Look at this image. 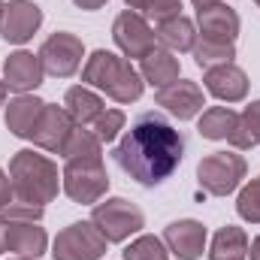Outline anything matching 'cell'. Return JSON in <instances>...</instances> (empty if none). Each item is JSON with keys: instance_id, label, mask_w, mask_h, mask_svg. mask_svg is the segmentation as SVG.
I'll return each mask as SVG.
<instances>
[{"instance_id": "1", "label": "cell", "mask_w": 260, "mask_h": 260, "mask_svg": "<svg viewBox=\"0 0 260 260\" xmlns=\"http://www.w3.org/2000/svg\"><path fill=\"white\" fill-rule=\"evenodd\" d=\"M182 157H185L182 133L157 112L139 115L115 148V164L145 188L167 182L179 170Z\"/></svg>"}, {"instance_id": "2", "label": "cell", "mask_w": 260, "mask_h": 260, "mask_svg": "<svg viewBox=\"0 0 260 260\" xmlns=\"http://www.w3.org/2000/svg\"><path fill=\"white\" fill-rule=\"evenodd\" d=\"M9 182H12V197L18 203H30V206H46L61 191L58 164L34 148H21L12 154Z\"/></svg>"}, {"instance_id": "3", "label": "cell", "mask_w": 260, "mask_h": 260, "mask_svg": "<svg viewBox=\"0 0 260 260\" xmlns=\"http://www.w3.org/2000/svg\"><path fill=\"white\" fill-rule=\"evenodd\" d=\"M82 82L88 88L103 91L115 103H136L145 91V82H142L139 70L130 64L127 58H118L106 49L91 52V58L82 67Z\"/></svg>"}, {"instance_id": "4", "label": "cell", "mask_w": 260, "mask_h": 260, "mask_svg": "<svg viewBox=\"0 0 260 260\" xmlns=\"http://www.w3.org/2000/svg\"><path fill=\"white\" fill-rule=\"evenodd\" d=\"M61 191L79 206H94L109 191V173L103 167V157H85V160H64L61 170Z\"/></svg>"}, {"instance_id": "5", "label": "cell", "mask_w": 260, "mask_h": 260, "mask_svg": "<svg viewBox=\"0 0 260 260\" xmlns=\"http://www.w3.org/2000/svg\"><path fill=\"white\" fill-rule=\"evenodd\" d=\"M248 173V164L236 151H212L197 164V182L206 194L227 197L233 194Z\"/></svg>"}, {"instance_id": "6", "label": "cell", "mask_w": 260, "mask_h": 260, "mask_svg": "<svg viewBox=\"0 0 260 260\" xmlns=\"http://www.w3.org/2000/svg\"><path fill=\"white\" fill-rule=\"evenodd\" d=\"M91 224L100 230L106 242H124L145 227V215L136 203H130L124 197H109L106 203H94Z\"/></svg>"}, {"instance_id": "7", "label": "cell", "mask_w": 260, "mask_h": 260, "mask_svg": "<svg viewBox=\"0 0 260 260\" xmlns=\"http://www.w3.org/2000/svg\"><path fill=\"white\" fill-rule=\"evenodd\" d=\"M106 239L91 221H76L64 227L55 242H52V257L55 260H100L106 254Z\"/></svg>"}, {"instance_id": "8", "label": "cell", "mask_w": 260, "mask_h": 260, "mask_svg": "<svg viewBox=\"0 0 260 260\" xmlns=\"http://www.w3.org/2000/svg\"><path fill=\"white\" fill-rule=\"evenodd\" d=\"M76 127H79V124L70 118V112H67L64 106L46 103L27 139H30L37 148H43V151H52V154H64L67 142H70V136L76 133Z\"/></svg>"}, {"instance_id": "9", "label": "cell", "mask_w": 260, "mask_h": 260, "mask_svg": "<svg viewBox=\"0 0 260 260\" xmlns=\"http://www.w3.org/2000/svg\"><path fill=\"white\" fill-rule=\"evenodd\" d=\"M82 58H85V46L76 34H67V30H58L52 34L43 49H40V61H43V70L55 79H67L73 76L79 67H82Z\"/></svg>"}, {"instance_id": "10", "label": "cell", "mask_w": 260, "mask_h": 260, "mask_svg": "<svg viewBox=\"0 0 260 260\" xmlns=\"http://www.w3.org/2000/svg\"><path fill=\"white\" fill-rule=\"evenodd\" d=\"M112 40H115V46L121 49V55L124 58H136V61H142L154 46H157V37H154V30L148 27V21H145V15H139V12H133V9H124L118 18H115V24H112Z\"/></svg>"}, {"instance_id": "11", "label": "cell", "mask_w": 260, "mask_h": 260, "mask_svg": "<svg viewBox=\"0 0 260 260\" xmlns=\"http://www.w3.org/2000/svg\"><path fill=\"white\" fill-rule=\"evenodd\" d=\"M40 24H43V9L34 0H9L0 21V37L12 46H21L40 30Z\"/></svg>"}, {"instance_id": "12", "label": "cell", "mask_w": 260, "mask_h": 260, "mask_svg": "<svg viewBox=\"0 0 260 260\" xmlns=\"http://www.w3.org/2000/svg\"><path fill=\"white\" fill-rule=\"evenodd\" d=\"M157 106H164L170 115H176L179 121H191L203 112L206 106V97H203V88L197 82H188V79H176L173 85L160 88L157 97H154Z\"/></svg>"}, {"instance_id": "13", "label": "cell", "mask_w": 260, "mask_h": 260, "mask_svg": "<svg viewBox=\"0 0 260 260\" xmlns=\"http://www.w3.org/2000/svg\"><path fill=\"white\" fill-rule=\"evenodd\" d=\"M203 85L221 103H239L248 97V76L236 64H218L203 70Z\"/></svg>"}, {"instance_id": "14", "label": "cell", "mask_w": 260, "mask_h": 260, "mask_svg": "<svg viewBox=\"0 0 260 260\" xmlns=\"http://www.w3.org/2000/svg\"><path fill=\"white\" fill-rule=\"evenodd\" d=\"M206 227L194 221V218H182L167 224L164 230V245L170 248V254H176L179 260H197L206 251Z\"/></svg>"}, {"instance_id": "15", "label": "cell", "mask_w": 260, "mask_h": 260, "mask_svg": "<svg viewBox=\"0 0 260 260\" xmlns=\"http://www.w3.org/2000/svg\"><path fill=\"white\" fill-rule=\"evenodd\" d=\"M197 27H200V37L206 40H221V43H236L239 37V12L230 9L227 3H212V6H203L197 9Z\"/></svg>"}, {"instance_id": "16", "label": "cell", "mask_w": 260, "mask_h": 260, "mask_svg": "<svg viewBox=\"0 0 260 260\" xmlns=\"http://www.w3.org/2000/svg\"><path fill=\"white\" fill-rule=\"evenodd\" d=\"M43 76H46L43 61L34 52H12L3 61V82L9 91H18V94L37 91L43 85Z\"/></svg>"}, {"instance_id": "17", "label": "cell", "mask_w": 260, "mask_h": 260, "mask_svg": "<svg viewBox=\"0 0 260 260\" xmlns=\"http://www.w3.org/2000/svg\"><path fill=\"white\" fill-rule=\"evenodd\" d=\"M49 248V233L40 221H9L6 218V251L15 257H43Z\"/></svg>"}, {"instance_id": "18", "label": "cell", "mask_w": 260, "mask_h": 260, "mask_svg": "<svg viewBox=\"0 0 260 260\" xmlns=\"http://www.w3.org/2000/svg\"><path fill=\"white\" fill-rule=\"evenodd\" d=\"M179 58H176V52H170V49H164V46H154L142 61H139V76H142V82H148V85H154L157 91L160 88H167V85H173L176 79H179Z\"/></svg>"}, {"instance_id": "19", "label": "cell", "mask_w": 260, "mask_h": 260, "mask_svg": "<svg viewBox=\"0 0 260 260\" xmlns=\"http://www.w3.org/2000/svg\"><path fill=\"white\" fill-rule=\"evenodd\" d=\"M64 109L70 112V118L79 127H85V124H94L106 112V103L88 85H73V88H67V94H64Z\"/></svg>"}, {"instance_id": "20", "label": "cell", "mask_w": 260, "mask_h": 260, "mask_svg": "<svg viewBox=\"0 0 260 260\" xmlns=\"http://www.w3.org/2000/svg\"><path fill=\"white\" fill-rule=\"evenodd\" d=\"M43 106H46V100H40V97H34V94H18L15 100H9L6 115H3L9 133L27 139L30 130H34V124H37V118H40V112H43Z\"/></svg>"}, {"instance_id": "21", "label": "cell", "mask_w": 260, "mask_h": 260, "mask_svg": "<svg viewBox=\"0 0 260 260\" xmlns=\"http://www.w3.org/2000/svg\"><path fill=\"white\" fill-rule=\"evenodd\" d=\"M248 233L236 224H227L221 227L215 236H212V245H209V257L212 260H242L248 254Z\"/></svg>"}, {"instance_id": "22", "label": "cell", "mask_w": 260, "mask_h": 260, "mask_svg": "<svg viewBox=\"0 0 260 260\" xmlns=\"http://www.w3.org/2000/svg\"><path fill=\"white\" fill-rule=\"evenodd\" d=\"M157 43L170 52H191L197 43V27L188 15H176L164 24H157Z\"/></svg>"}, {"instance_id": "23", "label": "cell", "mask_w": 260, "mask_h": 260, "mask_svg": "<svg viewBox=\"0 0 260 260\" xmlns=\"http://www.w3.org/2000/svg\"><path fill=\"white\" fill-rule=\"evenodd\" d=\"M236 124H239V112H233L230 106H212L203 112L197 130L203 139H230Z\"/></svg>"}, {"instance_id": "24", "label": "cell", "mask_w": 260, "mask_h": 260, "mask_svg": "<svg viewBox=\"0 0 260 260\" xmlns=\"http://www.w3.org/2000/svg\"><path fill=\"white\" fill-rule=\"evenodd\" d=\"M227 142L233 148H239V151H248V148L260 145V100H254L251 106H245V112L239 115V124H236L233 136Z\"/></svg>"}, {"instance_id": "25", "label": "cell", "mask_w": 260, "mask_h": 260, "mask_svg": "<svg viewBox=\"0 0 260 260\" xmlns=\"http://www.w3.org/2000/svg\"><path fill=\"white\" fill-rule=\"evenodd\" d=\"M191 52H194L197 67L209 70V67H218V64H233V58H236V43H221V40H206V37H200Z\"/></svg>"}, {"instance_id": "26", "label": "cell", "mask_w": 260, "mask_h": 260, "mask_svg": "<svg viewBox=\"0 0 260 260\" xmlns=\"http://www.w3.org/2000/svg\"><path fill=\"white\" fill-rule=\"evenodd\" d=\"M64 160H85V157H103V142L97 139L94 130H85V127H76V133L70 136L67 142Z\"/></svg>"}, {"instance_id": "27", "label": "cell", "mask_w": 260, "mask_h": 260, "mask_svg": "<svg viewBox=\"0 0 260 260\" xmlns=\"http://www.w3.org/2000/svg\"><path fill=\"white\" fill-rule=\"evenodd\" d=\"M124 260H170V248L157 236H136L124 248Z\"/></svg>"}, {"instance_id": "28", "label": "cell", "mask_w": 260, "mask_h": 260, "mask_svg": "<svg viewBox=\"0 0 260 260\" xmlns=\"http://www.w3.org/2000/svg\"><path fill=\"white\" fill-rule=\"evenodd\" d=\"M236 212H239L242 221L260 224V176L251 179V182L239 191V197H236Z\"/></svg>"}, {"instance_id": "29", "label": "cell", "mask_w": 260, "mask_h": 260, "mask_svg": "<svg viewBox=\"0 0 260 260\" xmlns=\"http://www.w3.org/2000/svg\"><path fill=\"white\" fill-rule=\"evenodd\" d=\"M124 124H127V118H124L121 109H106V112L94 121V133H97L100 142H112V139H118V133L124 130Z\"/></svg>"}, {"instance_id": "30", "label": "cell", "mask_w": 260, "mask_h": 260, "mask_svg": "<svg viewBox=\"0 0 260 260\" xmlns=\"http://www.w3.org/2000/svg\"><path fill=\"white\" fill-rule=\"evenodd\" d=\"M142 15H148L151 21L164 24V21L182 15V0H148V6L142 9Z\"/></svg>"}, {"instance_id": "31", "label": "cell", "mask_w": 260, "mask_h": 260, "mask_svg": "<svg viewBox=\"0 0 260 260\" xmlns=\"http://www.w3.org/2000/svg\"><path fill=\"white\" fill-rule=\"evenodd\" d=\"M43 209H46V206H30V203H18V200H12L0 215L9 218V221H40V218H43Z\"/></svg>"}, {"instance_id": "32", "label": "cell", "mask_w": 260, "mask_h": 260, "mask_svg": "<svg viewBox=\"0 0 260 260\" xmlns=\"http://www.w3.org/2000/svg\"><path fill=\"white\" fill-rule=\"evenodd\" d=\"M15 197H12V182H9V173H3L0 170V212L12 203Z\"/></svg>"}, {"instance_id": "33", "label": "cell", "mask_w": 260, "mask_h": 260, "mask_svg": "<svg viewBox=\"0 0 260 260\" xmlns=\"http://www.w3.org/2000/svg\"><path fill=\"white\" fill-rule=\"evenodd\" d=\"M79 9H88V12H94V9H100V6H106L109 0H73Z\"/></svg>"}, {"instance_id": "34", "label": "cell", "mask_w": 260, "mask_h": 260, "mask_svg": "<svg viewBox=\"0 0 260 260\" xmlns=\"http://www.w3.org/2000/svg\"><path fill=\"white\" fill-rule=\"evenodd\" d=\"M0 254H6V218L0 215Z\"/></svg>"}, {"instance_id": "35", "label": "cell", "mask_w": 260, "mask_h": 260, "mask_svg": "<svg viewBox=\"0 0 260 260\" xmlns=\"http://www.w3.org/2000/svg\"><path fill=\"white\" fill-rule=\"evenodd\" d=\"M124 3H127L130 9H133V12H142V9L148 6V0H124Z\"/></svg>"}, {"instance_id": "36", "label": "cell", "mask_w": 260, "mask_h": 260, "mask_svg": "<svg viewBox=\"0 0 260 260\" xmlns=\"http://www.w3.org/2000/svg\"><path fill=\"white\" fill-rule=\"evenodd\" d=\"M248 254H251V260H260V236L248 245Z\"/></svg>"}, {"instance_id": "37", "label": "cell", "mask_w": 260, "mask_h": 260, "mask_svg": "<svg viewBox=\"0 0 260 260\" xmlns=\"http://www.w3.org/2000/svg\"><path fill=\"white\" fill-rule=\"evenodd\" d=\"M6 91H9V88H6V82H3V79H0V106H3V103H6Z\"/></svg>"}, {"instance_id": "38", "label": "cell", "mask_w": 260, "mask_h": 260, "mask_svg": "<svg viewBox=\"0 0 260 260\" xmlns=\"http://www.w3.org/2000/svg\"><path fill=\"white\" fill-rule=\"evenodd\" d=\"M212 3H218V0H194L197 9H203V6H212Z\"/></svg>"}, {"instance_id": "39", "label": "cell", "mask_w": 260, "mask_h": 260, "mask_svg": "<svg viewBox=\"0 0 260 260\" xmlns=\"http://www.w3.org/2000/svg\"><path fill=\"white\" fill-rule=\"evenodd\" d=\"M3 9H6V3H3V0H0V21H3Z\"/></svg>"}, {"instance_id": "40", "label": "cell", "mask_w": 260, "mask_h": 260, "mask_svg": "<svg viewBox=\"0 0 260 260\" xmlns=\"http://www.w3.org/2000/svg\"><path fill=\"white\" fill-rule=\"evenodd\" d=\"M15 260H34V257H15Z\"/></svg>"}, {"instance_id": "41", "label": "cell", "mask_w": 260, "mask_h": 260, "mask_svg": "<svg viewBox=\"0 0 260 260\" xmlns=\"http://www.w3.org/2000/svg\"><path fill=\"white\" fill-rule=\"evenodd\" d=\"M254 3H257V6H260V0H254Z\"/></svg>"}]
</instances>
